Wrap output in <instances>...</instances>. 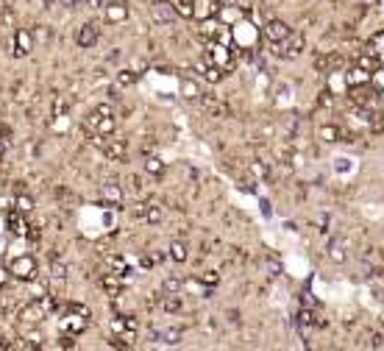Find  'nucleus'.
Masks as SVG:
<instances>
[{
  "mask_svg": "<svg viewBox=\"0 0 384 351\" xmlns=\"http://www.w3.org/2000/svg\"><path fill=\"white\" fill-rule=\"evenodd\" d=\"M304 47H306V37H304V34H289L287 39H281V42L273 45V56L289 62V59H298L301 53H304Z\"/></svg>",
  "mask_w": 384,
  "mask_h": 351,
  "instance_id": "obj_1",
  "label": "nucleus"
},
{
  "mask_svg": "<svg viewBox=\"0 0 384 351\" xmlns=\"http://www.w3.org/2000/svg\"><path fill=\"white\" fill-rule=\"evenodd\" d=\"M9 271H11V276L22 279V282H31V279H37L39 267H37V259H34L31 254H20V257H14L9 262Z\"/></svg>",
  "mask_w": 384,
  "mask_h": 351,
  "instance_id": "obj_2",
  "label": "nucleus"
},
{
  "mask_svg": "<svg viewBox=\"0 0 384 351\" xmlns=\"http://www.w3.org/2000/svg\"><path fill=\"white\" fill-rule=\"evenodd\" d=\"M151 20L156 25H173L179 20V11H175L173 0H153L151 3Z\"/></svg>",
  "mask_w": 384,
  "mask_h": 351,
  "instance_id": "obj_3",
  "label": "nucleus"
},
{
  "mask_svg": "<svg viewBox=\"0 0 384 351\" xmlns=\"http://www.w3.org/2000/svg\"><path fill=\"white\" fill-rule=\"evenodd\" d=\"M100 151L106 153V159H111V162H128V151H126V142L120 140H109V137H95Z\"/></svg>",
  "mask_w": 384,
  "mask_h": 351,
  "instance_id": "obj_4",
  "label": "nucleus"
},
{
  "mask_svg": "<svg viewBox=\"0 0 384 351\" xmlns=\"http://www.w3.org/2000/svg\"><path fill=\"white\" fill-rule=\"evenodd\" d=\"M262 34L270 45H276V42H281V39H287L289 34H292V28H289L284 20H268L264 28H262Z\"/></svg>",
  "mask_w": 384,
  "mask_h": 351,
  "instance_id": "obj_5",
  "label": "nucleus"
},
{
  "mask_svg": "<svg viewBox=\"0 0 384 351\" xmlns=\"http://www.w3.org/2000/svg\"><path fill=\"white\" fill-rule=\"evenodd\" d=\"M326 257L332 259L334 265H342L348 259V240L345 237H329L326 242Z\"/></svg>",
  "mask_w": 384,
  "mask_h": 351,
  "instance_id": "obj_6",
  "label": "nucleus"
},
{
  "mask_svg": "<svg viewBox=\"0 0 384 351\" xmlns=\"http://www.w3.org/2000/svg\"><path fill=\"white\" fill-rule=\"evenodd\" d=\"M14 50H11V56H17V59H22V56H28V53L34 50V37H31V31L28 28H17L14 31Z\"/></svg>",
  "mask_w": 384,
  "mask_h": 351,
  "instance_id": "obj_7",
  "label": "nucleus"
},
{
  "mask_svg": "<svg viewBox=\"0 0 384 351\" xmlns=\"http://www.w3.org/2000/svg\"><path fill=\"white\" fill-rule=\"evenodd\" d=\"M98 37H100L98 22H84V25H81V31H78V37H75V42H78L81 50H90V47L98 45Z\"/></svg>",
  "mask_w": 384,
  "mask_h": 351,
  "instance_id": "obj_8",
  "label": "nucleus"
},
{
  "mask_svg": "<svg viewBox=\"0 0 384 351\" xmlns=\"http://www.w3.org/2000/svg\"><path fill=\"white\" fill-rule=\"evenodd\" d=\"M100 195H103V206H111V209H123V198H126V193L120 190V184L109 181L100 187Z\"/></svg>",
  "mask_w": 384,
  "mask_h": 351,
  "instance_id": "obj_9",
  "label": "nucleus"
},
{
  "mask_svg": "<svg viewBox=\"0 0 384 351\" xmlns=\"http://www.w3.org/2000/svg\"><path fill=\"white\" fill-rule=\"evenodd\" d=\"M137 218H142L145 223H151V226H159L164 220V209L159 204H137Z\"/></svg>",
  "mask_w": 384,
  "mask_h": 351,
  "instance_id": "obj_10",
  "label": "nucleus"
},
{
  "mask_svg": "<svg viewBox=\"0 0 384 351\" xmlns=\"http://www.w3.org/2000/svg\"><path fill=\"white\" fill-rule=\"evenodd\" d=\"M220 11V6H217V0H195V9H192V20L198 22H206L212 20V17Z\"/></svg>",
  "mask_w": 384,
  "mask_h": 351,
  "instance_id": "obj_11",
  "label": "nucleus"
},
{
  "mask_svg": "<svg viewBox=\"0 0 384 351\" xmlns=\"http://www.w3.org/2000/svg\"><path fill=\"white\" fill-rule=\"evenodd\" d=\"M103 20L109 25H120V22L128 20V6L126 3H109L103 6Z\"/></svg>",
  "mask_w": 384,
  "mask_h": 351,
  "instance_id": "obj_12",
  "label": "nucleus"
},
{
  "mask_svg": "<svg viewBox=\"0 0 384 351\" xmlns=\"http://www.w3.org/2000/svg\"><path fill=\"white\" fill-rule=\"evenodd\" d=\"M100 287L106 290V293L111 295V299H117V295H123V287H126V279L120 276V273H103V279H100Z\"/></svg>",
  "mask_w": 384,
  "mask_h": 351,
  "instance_id": "obj_13",
  "label": "nucleus"
},
{
  "mask_svg": "<svg viewBox=\"0 0 384 351\" xmlns=\"http://www.w3.org/2000/svg\"><path fill=\"white\" fill-rule=\"evenodd\" d=\"M200 106H203L209 115H220V117H226L228 115V106L223 103L217 95H212V92H200Z\"/></svg>",
  "mask_w": 384,
  "mask_h": 351,
  "instance_id": "obj_14",
  "label": "nucleus"
},
{
  "mask_svg": "<svg viewBox=\"0 0 384 351\" xmlns=\"http://www.w3.org/2000/svg\"><path fill=\"white\" fill-rule=\"evenodd\" d=\"M317 140L326 142V145H334V142H345V131L334 123H326V126L317 128Z\"/></svg>",
  "mask_w": 384,
  "mask_h": 351,
  "instance_id": "obj_15",
  "label": "nucleus"
},
{
  "mask_svg": "<svg viewBox=\"0 0 384 351\" xmlns=\"http://www.w3.org/2000/svg\"><path fill=\"white\" fill-rule=\"evenodd\" d=\"M62 323H64V332H67V335H78V332L86 329L90 318H86V315H78V312H67Z\"/></svg>",
  "mask_w": 384,
  "mask_h": 351,
  "instance_id": "obj_16",
  "label": "nucleus"
},
{
  "mask_svg": "<svg viewBox=\"0 0 384 351\" xmlns=\"http://www.w3.org/2000/svg\"><path fill=\"white\" fill-rule=\"evenodd\" d=\"M170 259L179 262V265H184L187 259H190V248H187L184 240H173V242H170Z\"/></svg>",
  "mask_w": 384,
  "mask_h": 351,
  "instance_id": "obj_17",
  "label": "nucleus"
},
{
  "mask_svg": "<svg viewBox=\"0 0 384 351\" xmlns=\"http://www.w3.org/2000/svg\"><path fill=\"white\" fill-rule=\"evenodd\" d=\"M357 67H362V70H368V73H370V75H373V73H376V70H379V67H381V59H379V56H376V53H370V50H368V53H362V56H359V59H357Z\"/></svg>",
  "mask_w": 384,
  "mask_h": 351,
  "instance_id": "obj_18",
  "label": "nucleus"
},
{
  "mask_svg": "<svg viewBox=\"0 0 384 351\" xmlns=\"http://www.w3.org/2000/svg\"><path fill=\"white\" fill-rule=\"evenodd\" d=\"M370 78H373V75H370L368 70H362V67H353V70H348V73H345V81H348V87H359V84H368Z\"/></svg>",
  "mask_w": 384,
  "mask_h": 351,
  "instance_id": "obj_19",
  "label": "nucleus"
},
{
  "mask_svg": "<svg viewBox=\"0 0 384 351\" xmlns=\"http://www.w3.org/2000/svg\"><path fill=\"white\" fill-rule=\"evenodd\" d=\"M114 128H117V120H114L111 115H100V117H98L95 131H98L100 137H111V134H114Z\"/></svg>",
  "mask_w": 384,
  "mask_h": 351,
  "instance_id": "obj_20",
  "label": "nucleus"
},
{
  "mask_svg": "<svg viewBox=\"0 0 384 351\" xmlns=\"http://www.w3.org/2000/svg\"><path fill=\"white\" fill-rule=\"evenodd\" d=\"M145 173L153 176V178L164 176V162H162L159 156H147V159H145Z\"/></svg>",
  "mask_w": 384,
  "mask_h": 351,
  "instance_id": "obj_21",
  "label": "nucleus"
},
{
  "mask_svg": "<svg viewBox=\"0 0 384 351\" xmlns=\"http://www.w3.org/2000/svg\"><path fill=\"white\" fill-rule=\"evenodd\" d=\"M162 309H164L167 315H179L181 309H184V304H181V299H179V293H173V295H164Z\"/></svg>",
  "mask_w": 384,
  "mask_h": 351,
  "instance_id": "obj_22",
  "label": "nucleus"
},
{
  "mask_svg": "<svg viewBox=\"0 0 384 351\" xmlns=\"http://www.w3.org/2000/svg\"><path fill=\"white\" fill-rule=\"evenodd\" d=\"M137 81H139V73H137V70H120V73H117V87H120V89L134 87Z\"/></svg>",
  "mask_w": 384,
  "mask_h": 351,
  "instance_id": "obj_23",
  "label": "nucleus"
},
{
  "mask_svg": "<svg viewBox=\"0 0 384 351\" xmlns=\"http://www.w3.org/2000/svg\"><path fill=\"white\" fill-rule=\"evenodd\" d=\"M181 290H184V282H181L179 276H164V282H162V293H167V295L179 293V295H181Z\"/></svg>",
  "mask_w": 384,
  "mask_h": 351,
  "instance_id": "obj_24",
  "label": "nucleus"
},
{
  "mask_svg": "<svg viewBox=\"0 0 384 351\" xmlns=\"http://www.w3.org/2000/svg\"><path fill=\"white\" fill-rule=\"evenodd\" d=\"M175 11H179V17H184V20H192V9H195V0H173Z\"/></svg>",
  "mask_w": 384,
  "mask_h": 351,
  "instance_id": "obj_25",
  "label": "nucleus"
},
{
  "mask_svg": "<svg viewBox=\"0 0 384 351\" xmlns=\"http://www.w3.org/2000/svg\"><path fill=\"white\" fill-rule=\"evenodd\" d=\"M70 106H73V98H64V95H58V98L53 100V115H56V117L67 115Z\"/></svg>",
  "mask_w": 384,
  "mask_h": 351,
  "instance_id": "obj_26",
  "label": "nucleus"
},
{
  "mask_svg": "<svg viewBox=\"0 0 384 351\" xmlns=\"http://www.w3.org/2000/svg\"><path fill=\"white\" fill-rule=\"evenodd\" d=\"M14 206H17V212H20V215H28V212L34 209V198H31V195H17V198H14Z\"/></svg>",
  "mask_w": 384,
  "mask_h": 351,
  "instance_id": "obj_27",
  "label": "nucleus"
},
{
  "mask_svg": "<svg viewBox=\"0 0 384 351\" xmlns=\"http://www.w3.org/2000/svg\"><path fill=\"white\" fill-rule=\"evenodd\" d=\"M198 282L203 284V287H217V284H220V273L217 271H203L198 276Z\"/></svg>",
  "mask_w": 384,
  "mask_h": 351,
  "instance_id": "obj_28",
  "label": "nucleus"
},
{
  "mask_svg": "<svg viewBox=\"0 0 384 351\" xmlns=\"http://www.w3.org/2000/svg\"><path fill=\"white\" fill-rule=\"evenodd\" d=\"M6 223H9V229L14 231V234H25V229H22V220H20V212H9L6 215Z\"/></svg>",
  "mask_w": 384,
  "mask_h": 351,
  "instance_id": "obj_29",
  "label": "nucleus"
},
{
  "mask_svg": "<svg viewBox=\"0 0 384 351\" xmlns=\"http://www.w3.org/2000/svg\"><path fill=\"white\" fill-rule=\"evenodd\" d=\"M181 95H184V98H200V89H198V84H195V81L181 78Z\"/></svg>",
  "mask_w": 384,
  "mask_h": 351,
  "instance_id": "obj_30",
  "label": "nucleus"
},
{
  "mask_svg": "<svg viewBox=\"0 0 384 351\" xmlns=\"http://www.w3.org/2000/svg\"><path fill=\"white\" fill-rule=\"evenodd\" d=\"M50 276L58 279V282H62V279H67V265H64V262H53V265H50Z\"/></svg>",
  "mask_w": 384,
  "mask_h": 351,
  "instance_id": "obj_31",
  "label": "nucleus"
},
{
  "mask_svg": "<svg viewBox=\"0 0 384 351\" xmlns=\"http://www.w3.org/2000/svg\"><path fill=\"white\" fill-rule=\"evenodd\" d=\"M301 307H312V309H317V299H315V293H312V290L301 293Z\"/></svg>",
  "mask_w": 384,
  "mask_h": 351,
  "instance_id": "obj_32",
  "label": "nucleus"
},
{
  "mask_svg": "<svg viewBox=\"0 0 384 351\" xmlns=\"http://www.w3.org/2000/svg\"><path fill=\"white\" fill-rule=\"evenodd\" d=\"M142 187H145V184H142V176H128V190H131V193H142Z\"/></svg>",
  "mask_w": 384,
  "mask_h": 351,
  "instance_id": "obj_33",
  "label": "nucleus"
},
{
  "mask_svg": "<svg viewBox=\"0 0 384 351\" xmlns=\"http://www.w3.org/2000/svg\"><path fill=\"white\" fill-rule=\"evenodd\" d=\"M334 170L337 173H345V170H351V159H345V156H340V159H334Z\"/></svg>",
  "mask_w": 384,
  "mask_h": 351,
  "instance_id": "obj_34",
  "label": "nucleus"
},
{
  "mask_svg": "<svg viewBox=\"0 0 384 351\" xmlns=\"http://www.w3.org/2000/svg\"><path fill=\"white\" fill-rule=\"evenodd\" d=\"M67 312H78V315H86V318H90V307H86V304H75V301H73V304H67Z\"/></svg>",
  "mask_w": 384,
  "mask_h": 351,
  "instance_id": "obj_35",
  "label": "nucleus"
},
{
  "mask_svg": "<svg viewBox=\"0 0 384 351\" xmlns=\"http://www.w3.org/2000/svg\"><path fill=\"white\" fill-rule=\"evenodd\" d=\"M268 271H270V276H279V273H281V262H276L273 257H268Z\"/></svg>",
  "mask_w": 384,
  "mask_h": 351,
  "instance_id": "obj_36",
  "label": "nucleus"
},
{
  "mask_svg": "<svg viewBox=\"0 0 384 351\" xmlns=\"http://www.w3.org/2000/svg\"><path fill=\"white\" fill-rule=\"evenodd\" d=\"M56 3L64 9H78V6H84V0H56Z\"/></svg>",
  "mask_w": 384,
  "mask_h": 351,
  "instance_id": "obj_37",
  "label": "nucleus"
},
{
  "mask_svg": "<svg viewBox=\"0 0 384 351\" xmlns=\"http://www.w3.org/2000/svg\"><path fill=\"white\" fill-rule=\"evenodd\" d=\"M259 206H262V215H264V218L273 215V209H270V201H268V198H259Z\"/></svg>",
  "mask_w": 384,
  "mask_h": 351,
  "instance_id": "obj_38",
  "label": "nucleus"
},
{
  "mask_svg": "<svg viewBox=\"0 0 384 351\" xmlns=\"http://www.w3.org/2000/svg\"><path fill=\"white\" fill-rule=\"evenodd\" d=\"M370 346L373 348H379V346H384V335H379V332H376L373 337H370Z\"/></svg>",
  "mask_w": 384,
  "mask_h": 351,
  "instance_id": "obj_39",
  "label": "nucleus"
},
{
  "mask_svg": "<svg viewBox=\"0 0 384 351\" xmlns=\"http://www.w3.org/2000/svg\"><path fill=\"white\" fill-rule=\"evenodd\" d=\"M9 276H11V271H9V267H0V287H6Z\"/></svg>",
  "mask_w": 384,
  "mask_h": 351,
  "instance_id": "obj_40",
  "label": "nucleus"
},
{
  "mask_svg": "<svg viewBox=\"0 0 384 351\" xmlns=\"http://www.w3.org/2000/svg\"><path fill=\"white\" fill-rule=\"evenodd\" d=\"M95 115H111V106L109 103H100L98 109H95Z\"/></svg>",
  "mask_w": 384,
  "mask_h": 351,
  "instance_id": "obj_41",
  "label": "nucleus"
},
{
  "mask_svg": "<svg viewBox=\"0 0 384 351\" xmlns=\"http://www.w3.org/2000/svg\"><path fill=\"white\" fill-rule=\"evenodd\" d=\"M86 6H90V9H100V6H103V0H84Z\"/></svg>",
  "mask_w": 384,
  "mask_h": 351,
  "instance_id": "obj_42",
  "label": "nucleus"
},
{
  "mask_svg": "<svg viewBox=\"0 0 384 351\" xmlns=\"http://www.w3.org/2000/svg\"><path fill=\"white\" fill-rule=\"evenodd\" d=\"M139 265H142V267H147V271H151V267H153V259H151V257H142V259H139Z\"/></svg>",
  "mask_w": 384,
  "mask_h": 351,
  "instance_id": "obj_43",
  "label": "nucleus"
},
{
  "mask_svg": "<svg viewBox=\"0 0 384 351\" xmlns=\"http://www.w3.org/2000/svg\"><path fill=\"white\" fill-rule=\"evenodd\" d=\"M6 137H9V128H6L3 123H0V140H6Z\"/></svg>",
  "mask_w": 384,
  "mask_h": 351,
  "instance_id": "obj_44",
  "label": "nucleus"
},
{
  "mask_svg": "<svg viewBox=\"0 0 384 351\" xmlns=\"http://www.w3.org/2000/svg\"><path fill=\"white\" fill-rule=\"evenodd\" d=\"M217 3H220V6H231L234 0H217Z\"/></svg>",
  "mask_w": 384,
  "mask_h": 351,
  "instance_id": "obj_45",
  "label": "nucleus"
}]
</instances>
